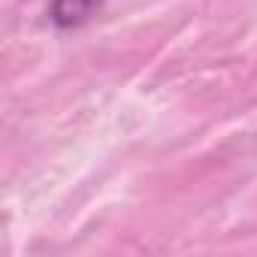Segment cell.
<instances>
[{
  "label": "cell",
  "mask_w": 257,
  "mask_h": 257,
  "mask_svg": "<svg viewBox=\"0 0 257 257\" xmlns=\"http://www.w3.org/2000/svg\"><path fill=\"white\" fill-rule=\"evenodd\" d=\"M100 4H103V0H55V4H52V19L61 28L82 25Z\"/></svg>",
  "instance_id": "1"
}]
</instances>
